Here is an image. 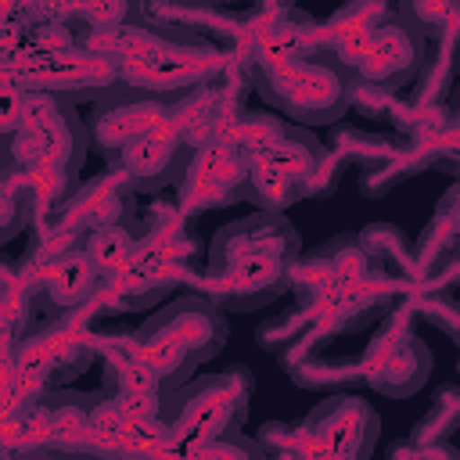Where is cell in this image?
Masks as SVG:
<instances>
[{
	"instance_id": "5",
	"label": "cell",
	"mask_w": 460,
	"mask_h": 460,
	"mask_svg": "<svg viewBox=\"0 0 460 460\" xmlns=\"http://www.w3.org/2000/svg\"><path fill=\"white\" fill-rule=\"evenodd\" d=\"M424 47L428 43L420 36H413L392 14L388 22H381L377 29H370L367 36H356V40L338 43V47H327V50H334V58L352 72V86L399 90L420 68Z\"/></svg>"
},
{
	"instance_id": "21",
	"label": "cell",
	"mask_w": 460,
	"mask_h": 460,
	"mask_svg": "<svg viewBox=\"0 0 460 460\" xmlns=\"http://www.w3.org/2000/svg\"><path fill=\"white\" fill-rule=\"evenodd\" d=\"M22 97H25V86H0V144L22 126Z\"/></svg>"
},
{
	"instance_id": "6",
	"label": "cell",
	"mask_w": 460,
	"mask_h": 460,
	"mask_svg": "<svg viewBox=\"0 0 460 460\" xmlns=\"http://www.w3.org/2000/svg\"><path fill=\"white\" fill-rule=\"evenodd\" d=\"M172 115V97L158 90H144L133 83H115L101 97H93V115L86 119L90 144L111 158L119 147L137 140L140 133H151Z\"/></svg>"
},
{
	"instance_id": "20",
	"label": "cell",
	"mask_w": 460,
	"mask_h": 460,
	"mask_svg": "<svg viewBox=\"0 0 460 460\" xmlns=\"http://www.w3.org/2000/svg\"><path fill=\"white\" fill-rule=\"evenodd\" d=\"M79 14L93 25V29H101V32H119V29H126V25H137V18H140V0H83V7H79Z\"/></svg>"
},
{
	"instance_id": "19",
	"label": "cell",
	"mask_w": 460,
	"mask_h": 460,
	"mask_svg": "<svg viewBox=\"0 0 460 460\" xmlns=\"http://www.w3.org/2000/svg\"><path fill=\"white\" fill-rule=\"evenodd\" d=\"M288 129V119L284 115H244L234 129V144L248 155V158H262Z\"/></svg>"
},
{
	"instance_id": "1",
	"label": "cell",
	"mask_w": 460,
	"mask_h": 460,
	"mask_svg": "<svg viewBox=\"0 0 460 460\" xmlns=\"http://www.w3.org/2000/svg\"><path fill=\"white\" fill-rule=\"evenodd\" d=\"M298 259V234L284 212H255L230 226H219L208 244L205 295L219 309H259L291 288V266Z\"/></svg>"
},
{
	"instance_id": "8",
	"label": "cell",
	"mask_w": 460,
	"mask_h": 460,
	"mask_svg": "<svg viewBox=\"0 0 460 460\" xmlns=\"http://www.w3.org/2000/svg\"><path fill=\"white\" fill-rule=\"evenodd\" d=\"M377 413L370 402H363L359 395H331L323 402H316V410L305 417L302 428H295L298 442L305 453H320V456H370L374 442H377Z\"/></svg>"
},
{
	"instance_id": "14",
	"label": "cell",
	"mask_w": 460,
	"mask_h": 460,
	"mask_svg": "<svg viewBox=\"0 0 460 460\" xmlns=\"http://www.w3.org/2000/svg\"><path fill=\"white\" fill-rule=\"evenodd\" d=\"M79 248L90 255V262L101 270V277H115V273H122L137 259L140 237H137V230L126 219V223H108V226L86 230Z\"/></svg>"
},
{
	"instance_id": "17",
	"label": "cell",
	"mask_w": 460,
	"mask_h": 460,
	"mask_svg": "<svg viewBox=\"0 0 460 460\" xmlns=\"http://www.w3.org/2000/svg\"><path fill=\"white\" fill-rule=\"evenodd\" d=\"M388 18H392L388 0H349L323 29H327L331 47H338V43H349V40H356V36H367L370 29H377V25L388 22Z\"/></svg>"
},
{
	"instance_id": "7",
	"label": "cell",
	"mask_w": 460,
	"mask_h": 460,
	"mask_svg": "<svg viewBox=\"0 0 460 460\" xmlns=\"http://www.w3.org/2000/svg\"><path fill=\"white\" fill-rule=\"evenodd\" d=\"M431 349L399 320V313H392L377 338L367 345L363 359H359V374L363 381L392 399L413 395L417 388H424L428 374H431Z\"/></svg>"
},
{
	"instance_id": "18",
	"label": "cell",
	"mask_w": 460,
	"mask_h": 460,
	"mask_svg": "<svg viewBox=\"0 0 460 460\" xmlns=\"http://www.w3.org/2000/svg\"><path fill=\"white\" fill-rule=\"evenodd\" d=\"M32 223V201L18 172L0 165V244L18 237Z\"/></svg>"
},
{
	"instance_id": "12",
	"label": "cell",
	"mask_w": 460,
	"mask_h": 460,
	"mask_svg": "<svg viewBox=\"0 0 460 460\" xmlns=\"http://www.w3.org/2000/svg\"><path fill=\"white\" fill-rule=\"evenodd\" d=\"M101 270L90 262V255L83 248H72L65 255H58L54 262H47L43 277H40V288L47 295L50 305L58 309H79L83 302L93 298L97 284H101Z\"/></svg>"
},
{
	"instance_id": "13",
	"label": "cell",
	"mask_w": 460,
	"mask_h": 460,
	"mask_svg": "<svg viewBox=\"0 0 460 460\" xmlns=\"http://www.w3.org/2000/svg\"><path fill=\"white\" fill-rule=\"evenodd\" d=\"M248 155L230 140V137H219V140H205L190 151V162H187V172L183 180H198V183H208V187H219L234 198H241V187H244V176H248Z\"/></svg>"
},
{
	"instance_id": "2",
	"label": "cell",
	"mask_w": 460,
	"mask_h": 460,
	"mask_svg": "<svg viewBox=\"0 0 460 460\" xmlns=\"http://www.w3.org/2000/svg\"><path fill=\"white\" fill-rule=\"evenodd\" d=\"M133 341V352L151 367L162 392H169L223 349L226 320L208 295H180L147 316Z\"/></svg>"
},
{
	"instance_id": "3",
	"label": "cell",
	"mask_w": 460,
	"mask_h": 460,
	"mask_svg": "<svg viewBox=\"0 0 460 460\" xmlns=\"http://www.w3.org/2000/svg\"><path fill=\"white\" fill-rule=\"evenodd\" d=\"M255 90L295 126H331L352 104V72L327 47H305L298 54L259 65Z\"/></svg>"
},
{
	"instance_id": "16",
	"label": "cell",
	"mask_w": 460,
	"mask_h": 460,
	"mask_svg": "<svg viewBox=\"0 0 460 460\" xmlns=\"http://www.w3.org/2000/svg\"><path fill=\"white\" fill-rule=\"evenodd\" d=\"M456 7H460V0H399L395 18L413 36H420L428 43V40H438V36H453Z\"/></svg>"
},
{
	"instance_id": "4",
	"label": "cell",
	"mask_w": 460,
	"mask_h": 460,
	"mask_svg": "<svg viewBox=\"0 0 460 460\" xmlns=\"http://www.w3.org/2000/svg\"><path fill=\"white\" fill-rule=\"evenodd\" d=\"M248 399H252V374L237 363L219 374L187 377L183 385L162 392L158 420L169 438H183L190 449L205 438L241 431L248 417Z\"/></svg>"
},
{
	"instance_id": "9",
	"label": "cell",
	"mask_w": 460,
	"mask_h": 460,
	"mask_svg": "<svg viewBox=\"0 0 460 460\" xmlns=\"http://www.w3.org/2000/svg\"><path fill=\"white\" fill-rule=\"evenodd\" d=\"M86 147H90L86 122L68 108L50 122L18 126L0 144V165L11 172H29L36 165H61L68 172H79Z\"/></svg>"
},
{
	"instance_id": "10",
	"label": "cell",
	"mask_w": 460,
	"mask_h": 460,
	"mask_svg": "<svg viewBox=\"0 0 460 460\" xmlns=\"http://www.w3.org/2000/svg\"><path fill=\"white\" fill-rule=\"evenodd\" d=\"M190 140L180 133V126L172 122V115L155 126L151 133H140L137 140H129L126 147H119L108 162L111 169L133 187V190H162L169 183H180L190 162Z\"/></svg>"
},
{
	"instance_id": "11",
	"label": "cell",
	"mask_w": 460,
	"mask_h": 460,
	"mask_svg": "<svg viewBox=\"0 0 460 460\" xmlns=\"http://www.w3.org/2000/svg\"><path fill=\"white\" fill-rule=\"evenodd\" d=\"M129 198H133V187L115 169H104L101 176H90L83 187H75L68 194L58 219H65L79 234H86L93 226H108V223H126L133 212Z\"/></svg>"
},
{
	"instance_id": "15",
	"label": "cell",
	"mask_w": 460,
	"mask_h": 460,
	"mask_svg": "<svg viewBox=\"0 0 460 460\" xmlns=\"http://www.w3.org/2000/svg\"><path fill=\"white\" fill-rule=\"evenodd\" d=\"M244 201H255L262 212H284L288 205H295L302 198V183L288 172H280L273 162L266 158H252L248 162V176L241 187Z\"/></svg>"
}]
</instances>
